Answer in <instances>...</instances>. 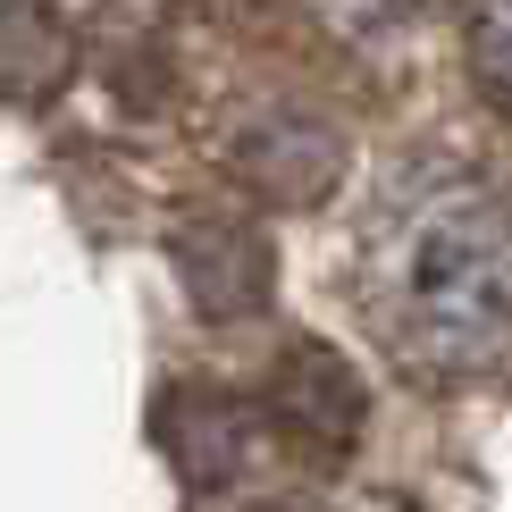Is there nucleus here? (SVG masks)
Wrapping results in <instances>:
<instances>
[{
  "label": "nucleus",
  "instance_id": "1",
  "mask_svg": "<svg viewBox=\"0 0 512 512\" xmlns=\"http://www.w3.org/2000/svg\"><path fill=\"white\" fill-rule=\"evenodd\" d=\"M370 336L412 378L512 361V185L471 160H412L378 185L353 252Z\"/></svg>",
  "mask_w": 512,
  "mask_h": 512
},
{
  "label": "nucleus",
  "instance_id": "2",
  "mask_svg": "<svg viewBox=\"0 0 512 512\" xmlns=\"http://www.w3.org/2000/svg\"><path fill=\"white\" fill-rule=\"evenodd\" d=\"M269 412H277V429L303 437L311 454H345L353 429H361V387H353V370L336 353L294 345L277 361V378H269Z\"/></svg>",
  "mask_w": 512,
  "mask_h": 512
},
{
  "label": "nucleus",
  "instance_id": "3",
  "mask_svg": "<svg viewBox=\"0 0 512 512\" xmlns=\"http://www.w3.org/2000/svg\"><path fill=\"white\" fill-rule=\"evenodd\" d=\"M177 261H185V286H194V303H202V311H219V319H236V311H261V303H269V244L252 236V227H236V219L185 227Z\"/></svg>",
  "mask_w": 512,
  "mask_h": 512
},
{
  "label": "nucleus",
  "instance_id": "4",
  "mask_svg": "<svg viewBox=\"0 0 512 512\" xmlns=\"http://www.w3.org/2000/svg\"><path fill=\"white\" fill-rule=\"evenodd\" d=\"M471 76L512 118V0H471Z\"/></svg>",
  "mask_w": 512,
  "mask_h": 512
},
{
  "label": "nucleus",
  "instance_id": "5",
  "mask_svg": "<svg viewBox=\"0 0 512 512\" xmlns=\"http://www.w3.org/2000/svg\"><path fill=\"white\" fill-rule=\"evenodd\" d=\"M420 0H319V17L328 26H345V34H387V26H403Z\"/></svg>",
  "mask_w": 512,
  "mask_h": 512
}]
</instances>
